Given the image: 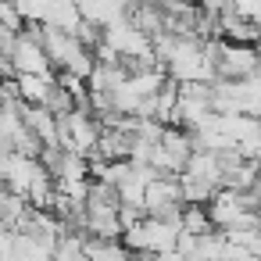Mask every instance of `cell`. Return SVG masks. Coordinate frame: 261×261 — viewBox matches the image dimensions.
<instances>
[{
  "instance_id": "6da1fadb",
  "label": "cell",
  "mask_w": 261,
  "mask_h": 261,
  "mask_svg": "<svg viewBox=\"0 0 261 261\" xmlns=\"http://www.w3.org/2000/svg\"><path fill=\"white\" fill-rule=\"evenodd\" d=\"M8 61L15 68V75H54V65L40 43V33L36 25H22L15 33V43L8 50Z\"/></svg>"
},
{
  "instance_id": "7a4b0ae2",
  "label": "cell",
  "mask_w": 261,
  "mask_h": 261,
  "mask_svg": "<svg viewBox=\"0 0 261 261\" xmlns=\"http://www.w3.org/2000/svg\"><path fill=\"white\" fill-rule=\"evenodd\" d=\"M100 136V122L86 111V108H72L65 115H58V147L65 150H79V154H93Z\"/></svg>"
},
{
  "instance_id": "3957f363",
  "label": "cell",
  "mask_w": 261,
  "mask_h": 261,
  "mask_svg": "<svg viewBox=\"0 0 261 261\" xmlns=\"http://www.w3.org/2000/svg\"><path fill=\"white\" fill-rule=\"evenodd\" d=\"M215 75L218 79H243V75H257V50L254 43H232L215 36Z\"/></svg>"
},
{
  "instance_id": "277c9868",
  "label": "cell",
  "mask_w": 261,
  "mask_h": 261,
  "mask_svg": "<svg viewBox=\"0 0 261 261\" xmlns=\"http://www.w3.org/2000/svg\"><path fill=\"white\" fill-rule=\"evenodd\" d=\"M182 197H179V175H154L143 186V215H179Z\"/></svg>"
},
{
  "instance_id": "5b68a950",
  "label": "cell",
  "mask_w": 261,
  "mask_h": 261,
  "mask_svg": "<svg viewBox=\"0 0 261 261\" xmlns=\"http://www.w3.org/2000/svg\"><path fill=\"white\" fill-rule=\"evenodd\" d=\"M75 8H79V18H86L90 25L100 29V25H108V22L125 15L129 0H75Z\"/></svg>"
},
{
  "instance_id": "8992f818",
  "label": "cell",
  "mask_w": 261,
  "mask_h": 261,
  "mask_svg": "<svg viewBox=\"0 0 261 261\" xmlns=\"http://www.w3.org/2000/svg\"><path fill=\"white\" fill-rule=\"evenodd\" d=\"M54 86V75H15V90L22 104H43Z\"/></svg>"
},
{
  "instance_id": "52a82bcc",
  "label": "cell",
  "mask_w": 261,
  "mask_h": 261,
  "mask_svg": "<svg viewBox=\"0 0 261 261\" xmlns=\"http://www.w3.org/2000/svg\"><path fill=\"white\" fill-rule=\"evenodd\" d=\"M229 243H240V247H247L254 257H261V225H225V229H218Z\"/></svg>"
}]
</instances>
